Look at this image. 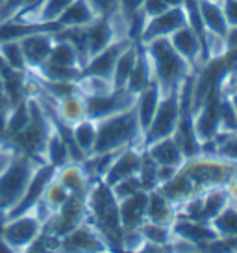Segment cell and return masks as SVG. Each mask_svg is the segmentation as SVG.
Masks as SVG:
<instances>
[{"instance_id": "cell-1", "label": "cell", "mask_w": 237, "mask_h": 253, "mask_svg": "<svg viewBox=\"0 0 237 253\" xmlns=\"http://www.w3.org/2000/svg\"><path fill=\"white\" fill-rule=\"evenodd\" d=\"M237 176V163L221 155L202 152L187 157L169 181L161 183L158 190L176 209L191 198L200 196L206 190L226 187L232 177Z\"/></svg>"}, {"instance_id": "cell-2", "label": "cell", "mask_w": 237, "mask_h": 253, "mask_svg": "<svg viewBox=\"0 0 237 253\" xmlns=\"http://www.w3.org/2000/svg\"><path fill=\"white\" fill-rule=\"evenodd\" d=\"M87 220L100 233L110 252H122V224L118 216V202L102 179H93L85 196Z\"/></svg>"}, {"instance_id": "cell-3", "label": "cell", "mask_w": 237, "mask_h": 253, "mask_svg": "<svg viewBox=\"0 0 237 253\" xmlns=\"http://www.w3.org/2000/svg\"><path fill=\"white\" fill-rule=\"evenodd\" d=\"M95 122H97V141L93 154H113L128 146L143 148V129L133 106Z\"/></svg>"}, {"instance_id": "cell-4", "label": "cell", "mask_w": 237, "mask_h": 253, "mask_svg": "<svg viewBox=\"0 0 237 253\" xmlns=\"http://www.w3.org/2000/svg\"><path fill=\"white\" fill-rule=\"evenodd\" d=\"M143 44L150 57L154 80L160 85L161 94L178 89L185 78L196 74L195 69L175 50L169 37H158Z\"/></svg>"}, {"instance_id": "cell-5", "label": "cell", "mask_w": 237, "mask_h": 253, "mask_svg": "<svg viewBox=\"0 0 237 253\" xmlns=\"http://www.w3.org/2000/svg\"><path fill=\"white\" fill-rule=\"evenodd\" d=\"M41 165L45 163L35 159L34 155L13 150L7 165L0 170V205L6 209L7 216L19 205L32 177Z\"/></svg>"}, {"instance_id": "cell-6", "label": "cell", "mask_w": 237, "mask_h": 253, "mask_svg": "<svg viewBox=\"0 0 237 253\" xmlns=\"http://www.w3.org/2000/svg\"><path fill=\"white\" fill-rule=\"evenodd\" d=\"M54 129V124L50 120L49 113L45 111L39 98L34 92H30V122L28 126L17 135L9 137L11 150H19L28 155H34L35 159L45 163V146L50 133Z\"/></svg>"}, {"instance_id": "cell-7", "label": "cell", "mask_w": 237, "mask_h": 253, "mask_svg": "<svg viewBox=\"0 0 237 253\" xmlns=\"http://www.w3.org/2000/svg\"><path fill=\"white\" fill-rule=\"evenodd\" d=\"M43 231V220L37 216L34 209L22 212L19 216L6 220L0 237L4 239L11 252H26Z\"/></svg>"}, {"instance_id": "cell-8", "label": "cell", "mask_w": 237, "mask_h": 253, "mask_svg": "<svg viewBox=\"0 0 237 253\" xmlns=\"http://www.w3.org/2000/svg\"><path fill=\"white\" fill-rule=\"evenodd\" d=\"M178 120H180V87L167 94H161L156 115L143 135V148L167 135H175Z\"/></svg>"}, {"instance_id": "cell-9", "label": "cell", "mask_w": 237, "mask_h": 253, "mask_svg": "<svg viewBox=\"0 0 237 253\" xmlns=\"http://www.w3.org/2000/svg\"><path fill=\"white\" fill-rule=\"evenodd\" d=\"M224 96V80L217 84L204 102L198 106L196 111H193V127H195L196 139L200 144L209 142L219 131V119H221V104Z\"/></svg>"}, {"instance_id": "cell-10", "label": "cell", "mask_w": 237, "mask_h": 253, "mask_svg": "<svg viewBox=\"0 0 237 253\" xmlns=\"http://www.w3.org/2000/svg\"><path fill=\"white\" fill-rule=\"evenodd\" d=\"M85 196L87 194H70L69 200L56 212L50 214V218L43 225V231L61 239L63 235H67L76 225L82 224L85 218H87Z\"/></svg>"}, {"instance_id": "cell-11", "label": "cell", "mask_w": 237, "mask_h": 253, "mask_svg": "<svg viewBox=\"0 0 237 253\" xmlns=\"http://www.w3.org/2000/svg\"><path fill=\"white\" fill-rule=\"evenodd\" d=\"M58 252H76V253H102L110 252L108 244L100 237V233L93 227L89 220L85 218L80 225H76L72 231L63 235L59 240Z\"/></svg>"}, {"instance_id": "cell-12", "label": "cell", "mask_w": 237, "mask_h": 253, "mask_svg": "<svg viewBox=\"0 0 237 253\" xmlns=\"http://www.w3.org/2000/svg\"><path fill=\"white\" fill-rule=\"evenodd\" d=\"M185 24H189V19L183 6L171 7V9L156 15V17H152V19H148L145 22L137 41L148 42L152 41V39H158V37H169L173 32H176V30L185 26Z\"/></svg>"}, {"instance_id": "cell-13", "label": "cell", "mask_w": 237, "mask_h": 253, "mask_svg": "<svg viewBox=\"0 0 237 253\" xmlns=\"http://www.w3.org/2000/svg\"><path fill=\"white\" fill-rule=\"evenodd\" d=\"M169 41L175 46V50L187 61L195 72L200 71V67L206 63V50H204L202 39L196 36V32L191 28V24H185L173 32L169 36Z\"/></svg>"}, {"instance_id": "cell-14", "label": "cell", "mask_w": 237, "mask_h": 253, "mask_svg": "<svg viewBox=\"0 0 237 253\" xmlns=\"http://www.w3.org/2000/svg\"><path fill=\"white\" fill-rule=\"evenodd\" d=\"M135 96L137 94L126 91V89H117V91L104 94V96H84L87 119L98 120L108 117V115L128 109L135 104Z\"/></svg>"}, {"instance_id": "cell-15", "label": "cell", "mask_w": 237, "mask_h": 253, "mask_svg": "<svg viewBox=\"0 0 237 253\" xmlns=\"http://www.w3.org/2000/svg\"><path fill=\"white\" fill-rule=\"evenodd\" d=\"M141 155H143V148L139 146H128L118 150L117 154L113 155L110 167L106 169L104 176L100 177V179L108 187H112V185H115L120 179L137 174L141 165Z\"/></svg>"}, {"instance_id": "cell-16", "label": "cell", "mask_w": 237, "mask_h": 253, "mask_svg": "<svg viewBox=\"0 0 237 253\" xmlns=\"http://www.w3.org/2000/svg\"><path fill=\"white\" fill-rule=\"evenodd\" d=\"M173 231H175V235L181 237V239L193 242L198 250H206L211 242L221 239L215 229H213L211 222L193 220V218L183 216H176V220L173 222Z\"/></svg>"}, {"instance_id": "cell-17", "label": "cell", "mask_w": 237, "mask_h": 253, "mask_svg": "<svg viewBox=\"0 0 237 253\" xmlns=\"http://www.w3.org/2000/svg\"><path fill=\"white\" fill-rule=\"evenodd\" d=\"M19 44H21L22 56H24V61H26V69L35 71V69H39L41 65L49 61L50 50H52V44H54V34L37 32V34H32V36L19 39Z\"/></svg>"}, {"instance_id": "cell-18", "label": "cell", "mask_w": 237, "mask_h": 253, "mask_svg": "<svg viewBox=\"0 0 237 253\" xmlns=\"http://www.w3.org/2000/svg\"><path fill=\"white\" fill-rule=\"evenodd\" d=\"M147 190H139L133 196L118 200V216H120L122 229H139L141 224L147 220Z\"/></svg>"}, {"instance_id": "cell-19", "label": "cell", "mask_w": 237, "mask_h": 253, "mask_svg": "<svg viewBox=\"0 0 237 253\" xmlns=\"http://www.w3.org/2000/svg\"><path fill=\"white\" fill-rule=\"evenodd\" d=\"M154 161L158 165H163V167H175V169H180L181 163L185 161V155L181 152L180 144L176 141L175 135H167L163 139H158V141L150 142L143 148Z\"/></svg>"}, {"instance_id": "cell-20", "label": "cell", "mask_w": 237, "mask_h": 253, "mask_svg": "<svg viewBox=\"0 0 237 253\" xmlns=\"http://www.w3.org/2000/svg\"><path fill=\"white\" fill-rule=\"evenodd\" d=\"M39 94V92H37ZM43 96V94H41ZM47 98V96H45ZM54 107V113L58 115V119L61 120L65 126L72 127L74 124H78L80 120L87 119V109H85V100L80 92H72L67 96H61L58 100L47 98Z\"/></svg>"}, {"instance_id": "cell-21", "label": "cell", "mask_w": 237, "mask_h": 253, "mask_svg": "<svg viewBox=\"0 0 237 253\" xmlns=\"http://www.w3.org/2000/svg\"><path fill=\"white\" fill-rule=\"evenodd\" d=\"M132 41H135V39H122V41H117V42H113V44H110L108 48H104L102 52H98L97 56L91 57L89 63L85 65V69L82 72H85V74H100V76L112 78L118 56L124 52L126 46H128Z\"/></svg>"}, {"instance_id": "cell-22", "label": "cell", "mask_w": 237, "mask_h": 253, "mask_svg": "<svg viewBox=\"0 0 237 253\" xmlns=\"http://www.w3.org/2000/svg\"><path fill=\"white\" fill-rule=\"evenodd\" d=\"M196 4H198V13H200L204 32L226 39L230 26L224 17L223 4L219 0H196Z\"/></svg>"}, {"instance_id": "cell-23", "label": "cell", "mask_w": 237, "mask_h": 253, "mask_svg": "<svg viewBox=\"0 0 237 253\" xmlns=\"http://www.w3.org/2000/svg\"><path fill=\"white\" fill-rule=\"evenodd\" d=\"M160 100H161V89L156 80H154L148 87H145L143 91L137 92V96H135L133 107H135V111H137V119H139L143 135H145L147 127L150 126V122H152L154 115H156V109L160 106Z\"/></svg>"}, {"instance_id": "cell-24", "label": "cell", "mask_w": 237, "mask_h": 253, "mask_svg": "<svg viewBox=\"0 0 237 253\" xmlns=\"http://www.w3.org/2000/svg\"><path fill=\"white\" fill-rule=\"evenodd\" d=\"M56 177L65 185V189L69 190L70 194H87L91 185V179L85 172L84 165L82 163H74L69 161L58 167L56 170Z\"/></svg>"}, {"instance_id": "cell-25", "label": "cell", "mask_w": 237, "mask_h": 253, "mask_svg": "<svg viewBox=\"0 0 237 253\" xmlns=\"http://www.w3.org/2000/svg\"><path fill=\"white\" fill-rule=\"evenodd\" d=\"M154 82V74H152V65H150V57L147 54V48L145 44L139 42L137 44V57H135V63H133V69L130 72V78H128V84H126V91L137 94L139 91H143L145 87Z\"/></svg>"}, {"instance_id": "cell-26", "label": "cell", "mask_w": 237, "mask_h": 253, "mask_svg": "<svg viewBox=\"0 0 237 253\" xmlns=\"http://www.w3.org/2000/svg\"><path fill=\"white\" fill-rule=\"evenodd\" d=\"M178 212L176 207L167 198L161 194L158 189H154L148 192V205H147V220L156 222V224H167L173 225L176 220Z\"/></svg>"}, {"instance_id": "cell-27", "label": "cell", "mask_w": 237, "mask_h": 253, "mask_svg": "<svg viewBox=\"0 0 237 253\" xmlns=\"http://www.w3.org/2000/svg\"><path fill=\"white\" fill-rule=\"evenodd\" d=\"M97 19V15L89 6L87 0H74L61 15H59V26L61 28H85L87 24Z\"/></svg>"}, {"instance_id": "cell-28", "label": "cell", "mask_w": 237, "mask_h": 253, "mask_svg": "<svg viewBox=\"0 0 237 253\" xmlns=\"http://www.w3.org/2000/svg\"><path fill=\"white\" fill-rule=\"evenodd\" d=\"M47 63L56 65V67H65V69H80L82 71V63H80V56H78L76 48L67 39L58 37L56 34H54V44H52V50H50V56Z\"/></svg>"}, {"instance_id": "cell-29", "label": "cell", "mask_w": 237, "mask_h": 253, "mask_svg": "<svg viewBox=\"0 0 237 253\" xmlns=\"http://www.w3.org/2000/svg\"><path fill=\"white\" fill-rule=\"evenodd\" d=\"M76 87L82 96H104L117 91L112 78L100 74H85V72H82V76L76 80Z\"/></svg>"}, {"instance_id": "cell-30", "label": "cell", "mask_w": 237, "mask_h": 253, "mask_svg": "<svg viewBox=\"0 0 237 253\" xmlns=\"http://www.w3.org/2000/svg\"><path fill=\"white\" fill-rule=\"evenodd\" d=\"M137 44H139V41H132L126 46L124 52L118 56L117 63H115V69H113V74H112L115 89H126L128 78H130V72H132L135 57H137Z\"/></svg>"}, {"instance_id": "cell-31", "label": "cell", "mask_w": 237, "mask_h": 253, "mask_svg": "<svg viewBox=\"0 0 237 253\" xmlns=\"http://www.w3.org/2000/svg\"><path fill=\"white\" fill-rule=\"evenodd\" d=\"M70 133H72V141H74L76 148L85 157L93 154L95 141H97V122L95 120L93 119L80 120L78 124H74V126L70 127Z\"/></svg>"}, {"instance_id": "cell-32", "label": "cell", "mask_w": 237, "mask_h": 253, "mask_svg": "<svg viewBox=\"0 0 237 253\" xmlns=\"http://www.w3.org/2000/svg\"><path fill=\"white\" fill-rule=\"evenodd\" d=\"M141 235L147 242H152L156 246H160L163 252H171V240L175 237L173 233V225L167 224H156V222H150V220H145L141 224Z\"/></svg>"}, {"instance_id": "cell-33", "label": "cell", "mask_w": 237, "mask_h": 253, "mask_svg": "<svg viewBox=\"0 0 237 253\" xmlns=\"http://www.w3.org/2000/svg\"><path fill=\"white\" fill-rule=\"evenodd\" d=\"M202 152L221 155L224 159L237 163V131H234V133H217L211 141L204 144Z\"/></svg>"}, {"instance_id": "cell-34", "label": "cell", "mask_w": 237, "mask_h": 253, "mask_svg": "<svg viewBox=\"0 0 237 253\" xmlns=\"http://www.w3.org/2000/svg\"><path fill=\"white\" fill-rule=\"evenodd\" d=\"M54 124V122H52ZM70 157H69V146H67V142L65 139L61 137V133L56 129H52V133H50L49 141H47V146H45V163H49V165H54V167H61L65 163H69Z\"/></svg>"}, {"instance_id": "cell-35", "label": "cell", "mask_w": 237, "mask_h": 253, "mask_svg": "<svg viewBox=\"0 0 237 253\" xmlns=\"http://www.w3.org/2000/svg\"><path fill=\"white\" fill-rule=\"evenodd\" d=\"M211 225L221 239H237V207L228 204L211 220Z\"/></svg>"}, {"instance_id": "cell-36", "label": "cell", "mask_w": 237, "mask_h": 253, "mask_svg": "<svg viewBox=\"0 0 237 253\" xmlns=\"http://www.w3.org/2000/svg\"><path fill=\"white\" fill-rule=\"evenodd\" d=\"M28 122H30V94L26 98H22L19 104H15L11 107L9 115H7V124H6L7 142H9V137L17 135L19 131H22L24 127L28 126Z\"/></svg>"}, {"instance_id": "cell-37", "label": "cell", "mask_w": 237, "mask_h": 253, "mask_svg": "<svg viewBox=\"0 0 237 253\" xmlns=\"http://www.w3.org/2000/svg\"><path fill=\"white\" fill-rule=\"evenodd\" d=\"M69 196H70V192L65 189V185L54 176L49 183H47L45 192H43V196H41V202L49 207L50 212H56L58 209L69 200Z\"/></svg>"}, {"instance_id": "cell-38", "label": "cell", "mask_w": 237, "mask_h": 253, "mask_svg": "<svg viewBox=\"0 0 237 253\" xmlns=\"http://www.w3.org/2000/svg\"><path fill=\"white\" fill-rule=\"evenodd\" d=\"M237 131V107L232 100L230 92L224 91L223 104H221V119H219V131L217 133H234Z\"/></svg>"}, {"instance_id": "cell-39", "label": "cell", "mask_w": 237, "mask_h": 253, "mask_svg": "<svg viewBox=\"0 0 237 253\" xmlns=\"http://www.w3.org/2000/svg\"><path fill=\"white\" fill-rule=\"evenodd\" d=\"M137 176L141 179L143 190H147V192L160 187V183H158V163L154 161L145 150H143V155H141V165Z\"/></svg>"}, {"instance_id": "cell-40", "label": "cell", "mask_w": 237, "mask_h": 253, "mask_svg": "<svg viewBox=\"0 0 237 253\" xmlns=\"http://www.w3.org/2000/svg\"><path fill=\"white\" fill-rule=\"evenodd\" d=\"M0 59L17 71H28L19 41H0Z\"/></svg>"}, {"instance_id": "cell-41", "label": "cell", "mask_w": 237, "mask_h": 253, "mask_svg": "<svg viewBox=\"0 0 237 253\" xmlns=\"http://www.w3.org/2000/svg\"><path fill=\"white\" fill-rule=\"evenodd\" d=\"M113 192V196L118 200H124V198L128 196H133L135 192H139V190H143V187H141V179L137 174H133V176H128L124 177V179H120V181H117L115 185H112L110 187Z\"/></svg>"}, {"instance_id": "cell-42", "label": "cell", "mask_w": 237, "mask_h": 253, "mask_svg": "<svg viewBox=\"0 0 237 253\" xmlns=\"http://www.w3.org/2000/svg\"><path fill=\"white\" fill-rule=\"evenodd\" d=\"M143 242L141 229H122V252H139Z\"/></svg>"}, {"instance_id": "cell-43", "label": "cell", "mask_w": 237, "mask_h": 253, "mask_svg": "<svg viewBox=\"0 0 237 253\" xmlns=\"http://www.w3.org/2000/svg\"><path fill=\"white\" fill-rule=\"evenodd\" d=\"M145 0H118V13L132 24V21L141 13Z\"/></svg>"}, {"instance_id": "cell-44", "label": "cell", "mask_w": 237, "mask_h": 253, "mask_svg": "<svg viewBox=\"0 0 237 253\" xmlns=\"http://www.w3.org/2000/svg\"><path fill=\"white\" fill-rule=\"evenodd\" d=\"M97 17H108L118 9V0H87Z\"/></svg>"}, {"instance_id": "cell-45", "label": "cell", "mask_w": 237, "mask_h": 253, "mask_svg": "<svg viewBox=\"0 0 237 253\" xmlns=\"http://www.w3.org/2000/svg\"><path fill=\"white\" fill-rule=\"evenodd\" d=\"M223 11L230 28H237V0H223Z\"/></svg>"}, {"instance_id": "cell-46", "label": "cell", "mask_w": 237, "mask_h": 253, "mask_svg": "<svg viewBox=\"0 0 237 253\" xmlns=\"http://www.w3.org/2000/svg\"><path fill=\"white\" fill-rule=\"evenodd\" d=\"M226 194H228V204L237 207V176H234L230 181L226 183Z\"/></svg>"}, {"instance_id": "cell-47", "label": "cell", "mask_w": 237, "mask_h": 253, "mask_svg": "<svg viewBox=\"0 0 237 253\" xmlns=\"http://www.w3.org/2000/svg\"><path fill=\"white\" fill-rule=\"evenodd\" d=\"M6 220H7V212H6V209L0 205V233H2V227L6 224Z\"/></svg>"}, {"instance_id": "cell-48", "label": "cell", "mask_w": 237, "mask_h": 253, "mask_svg": "<svg viewBox=\"0 0 237 253\" xmlns=\"http://www.w3.org/2000/svg\"><path fill=\"white\" fill-rule=\"evenodd\" d=\"M11 154H13V152H9V154H6V155H2V157H0V170H2L7 165V161H9Z\"/></svg>"}, {"instance_id": "cell-49", "label": "cell", "mask_w": 237, "mask_h": 253, "mask_svg": "<svg viewBox=\"0 0 237 253\" xmlns=\"http://www.w3.org/2000/svg\"><path fill=\"white\" fill-rule=\"evenodd\" d=\"M6 96V91H4V78L0 74V98H4Z\"/></svg>"}, {"instance_id": "cell-50", "label": "cell", "mask_w": 237, "mask_h": 253, "mask_svg": "<svg viewBox=\"0 0 237 253\" xmlns=\"http://www.w3.org/2000/svg\"><path fill=\"white\" fill-rule=\"evenodd\" d=\"M9 152H13V150H4V148L0 146V157H2V155H6V154H9Z\"/></svg>"}, {"instance_id": "cell-51", "label": "cell", "mask_w": 237, "mask_h": 253, "mask_svg": "<svg viewBox=\"0 0 237 253\" xmlns=\"http://www.w3.org/2000/svg\"><path fill=\"white\" fill-rule=\"evenodd\" d=\"M4 4H6V0H0V9L4 7Z\"/></svg>"}, {"instance_id": "cell-52", "label": "cell", "mask_w": 237, "mask_h": 253, "mask_svg": "<svg viewBox=\"0 0 237 253\" xmlns=\"http://www.w3.org/2000/svg\"><path fill=\"white\" fill-rule=\"evenodd\" d=\"M219 2H223V0H219Z\"/></svg>"}]
</instances>
